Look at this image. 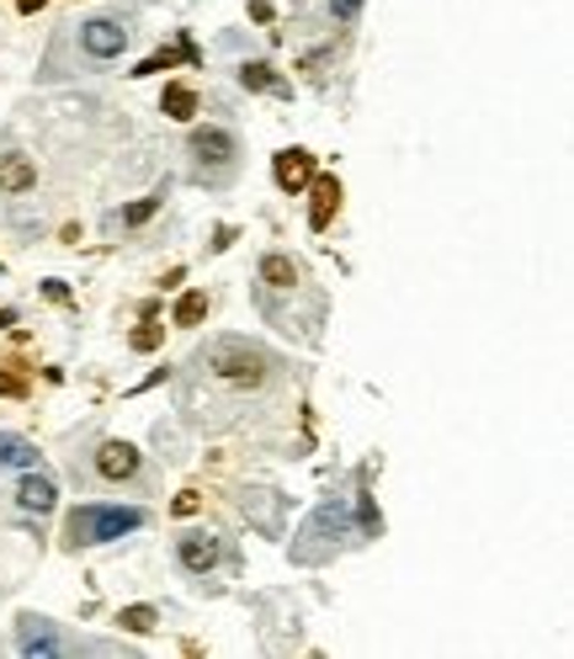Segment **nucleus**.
Masks as SVG:
<instances>
[{
    "instance_id": "6",
    "label": "nucleus",
    "mask_w": 574,
    "mask_h": 659,
    "mask_svg": "<svg viewBox=\"0 0 574 659\" xmlns=\"http://www.w3.org/2000/svg\"><path fill=\"white\" fill-rule=\"evenodd\" d=\"M218 537L213 532H187L181 542H176V559H181V570H192V575H207L213 564H218Z\"/></svg>"
},
{
    "instance_id": "11",
    "label": "nucleus",
    "mask_w": 574,
    "mask_h": 659,
    "mask_svg": "<svg viewBox=\"0 0 574 659\" xmlns=\"http://www.w3.org/2000/svg\"><path fill=\"white\" fill-rule=\"evenodd\" d=\"M246 516H255V527L266 537H277L283 532V500L272 490H255V494H246Z\"/></svg>"
},
{
    "instance_id": "20",
    "label": "nucleus",
    "mask_w": 574,
    "mask_h": 659,
    "mask_svg": "<svg viewBox=\"0 0 574 659\" xmlns=\"http://www.w3.org/2000/svg\"><path fill=\"white\" fill-rule=\"evenodd\" d=\"M176 59H198V53H192V48L181 43L176 53H155V59H144V64H139L133 75H160V70H170V64H176Z\"/></svg>"
},
{
    "instance_id": "12",
    "label": "nucleus",
    "mask_w": 574,
    "mask_h": 659,
    "mask_svg": "<svg viewBox=\"0 0 574 659\" xmlns=\"http://www.w3.org/2000/svg\"><path fill=\"white\" fill-rule=\"evenodd\" d=\"M261 283L266 288H277V292H287V288H298V261L292 255H261Z\"/></svg>"
},
{
    "instance_id": "25",
    "label": "nucleus",
    "mask_w": 574,
    "mask_h": 659,
    "mask_svg": "<svg viewBox=\"0 0 574 659\" xmlns=\"http://www.w3.org/2000/svg\"><path fill=\"white\" fill-rule=\"evenodd\" d=\"M330 11H335V16H340V22H351V16H357V11H362V0H330Z\"/></svg>"
},
{
    "instance_id": "22",
    "label": "nucleus",
    "mask_w": 574,
    "mask_h": 659,
    "mask_svg": "<svg viewBox=\"0 0 574 659\" xmlns=\"http://www.w3.org/2000/svg\"><path fill=\"white\" fill-rule=\"evenodd\" d=\"M0 394H5V399H27V378H16V372L0 368Z\"/></svg>"
},
{
    "instance_id": "13",
    "label": "nucleus",
    "mask_w": 574,
    "mask_h": 659,
    "mask_svg": "<svg viewBox=\"0 0 574 659\" xmlns=\"http://www.w3.org/2000/svg\"><path fill=\"white\" fill-rule=\"evenodd\" d=\"M16 500H22V511H53V500H59V490H53V484H48V479H43V474H27V479H22V484H16Z\"/></svg>"
},
{
    "instance_id": "9",
    "label": "nucleus",
    "mask_w": 574,
    "mask_h": 659,
    "mask_svg": "<svg viewBox=\"0 0 574 659\" xmlns=\"http://www.w3.org/2000/svg\"><path fill=\"white\" fill-rule=\"evenodd\" d=\"M33 187H38V165L27 160V155H0V192L5 197H22Z\"/></svg>"
},
{
    "instance_id": "2",
    "label": "nucleus",
    "mask_w": 574,
    "mask_h": 659,
    "mask_svg": "<svg viewBox=\"0 0 574 659\" xmlns=\"http://www.w3.org/2000/svg\"><path fill=\"white\" fill-rule=\"evenodd\" d=\"M144 527V511L139 505H81L70 516V542H112L123 532H139Z\"/></svg>"
},
{
    "instance_id": "14",
    "label": "nucleus",
    "mask_w": 574,
    "mask_h": 659,
    "mask_svg": "<svg viewBox=\"0 0 574 659\" xmlns=\"http://www.w3.org/2000/svg\"><path fill=\"white\" fill-rule=\"evenodd\" d=\"M38 463V447L16 431H0V468H33Z\"/></svg>"
},
{
    "instance_id": "21",
    "label": "nucleus",
    "mask_w": 574,
    "mask_h": 659,
    "mask_svg": "<svg viewBox=\"0 0 574 659\" xmlns=\"http://www.w3.org/2000/svg\"><path fill=\"white\" fill-rule=\"evenodd\" d=\"M160 340H165V330L155 325V320H144V325L133 330V335H128V346H133V351H155Z\"/></svg>"
},
{
    "instance_id": "3",
    "label": "nucleus",
    "mask_w": 574,
    "mask_h": 659,
    "mask_svg": "<svg viewBox=\"0 0 574 659\" xmlns=\"http://www.w3.org/2000/svg\"><path fill=\"white\" fill-rule=\"evenodd\" d=\"M16 644H22V655H27V659H59V655H70V649H75L70 638H59V633H53V622L33 618V612L16 622Z\"/></svg>"
},
{
    "instance_id": "24",
    "label": "nucleus",
    "mask_w": 574,
    "mask_h": 659,
    "mask_svg": "<svg viewBox=\"0 0 574 659\" xmlns=\"http://www.w3.org/2000/svg\"><path fill=\"white\" fill-rule=\"evenodd\" d=\"M198 505H203V500H198V490L176 494V516H198Z\"/></svg>"
},
{
    "instance_id": "18",
    "label": "nucleus",
    "mask_w": 574,
    "mask_h": 659,
    "mask_svg": "<svg viewBox=\"0 0 574 659\" xmlns=\"http://www.w3.org/2000/svg\"><path fill=\"white\" fill-rule=\"evenodd\" d=\"M203 314H207V292H181V303H176V325L192 330V325H203Z\"/></svg>"
},
{
    "instance_id": "16",
    "label": "nucleus",
    "mask_w": 574,
    "mask_h": 659,
    "mask_svg": "<svg viewBox=\"0 0 574 659\" xmlns=\"http://www.w3.org/2000/svg\"><path fill=\"white\" fill-rule=\"evenodd\" d=\"M240 85H246V91H277V96H287V85L277 81V70H272L266 59H250V64H240Z\"/></svg>"
},
{
    "instance_id": "7",
    "label": "nucleus",
    "mask_w": 574,
    "mask_h": 659,
    "mask_svg": "<svg viewBox=\"0 0 574 659\" xmlns=\"http://www.w3.org/2000/svg\"><path fill=\"white\" fill-rule=\"evenodd\" d=\"M272 176H277L283 192H303L309 176H314V155H309V149H283V155L272 160Z\"/></svg>"
},
{
    "instance_id": "17",
    "label": "nucleus",
    "mask_w": 574,
    "mask_h": 659,
    "mask_svg": "<svg viewBox=\"0 0 574 659\" xmlns=\"http://www.w3.org/2000/svg\"><path fill=\"white\" fill-rule=\"evenodd\" d=\"M340 537L346 532V505H335V500H330V505H320V511H314V522H309V527H303V537Z\"/></svg>"
},
{
    "instance_id": "19",
    "label": "nucleus",
    "mask_w": 574,
    "mask_h": 659,
    "mask_svg": "<svg viewBox=\"0 0 574 659\" xmlns=\"http://www.w3.org/2000/svg\"><path fill=\"white\" fill-rule=\"evenodd\" d=\"M118 622H123L128 633H155L160 612H155V607H123V612H118Z\"/></svg>"
},
{
    "instance_id": "26",
    "label": "nucleus",
    "mask_w": 574,
    "mask_h": 659,
    "mask_svg": "<svg viewBox=\"0 0 574 659\" xmlns=\"http://www.w3.org/2000/svg\"><path fill=\"white\" fill-rule=\"evenodd\" d=\"M43 5H48V0H16V11H22V16H38Z\"/></svg>"
},
{
    "instance_id": "5",
    "label": "nucleus",
    "mask_w": 574,
    "mask_h": 659,
    "mask_svg": "<svg viewBox=\"0 0 574 659\" xmlns=\"http://www.w3.org/2000/svg\"><path fill=\"white\" fill-rule=\"evenodd\" d=\"M96 474L112 479V484H118V479H133V474H139V447H133V442H118V436L101 442V447H96Z\"/></svg>"
},
{
    "instance_id": "4",
    "label": "nucleus",
    "mask_w": 574,
    "mask_h": 659,
    "mask_svg": "<svg viewBox=\"0 0 574 659\" xmlns=\"http://www.w3.org/2000/svg\"><path fill=\"white\" fill-rule=\"evenodd\" d=\"M81 48L91 59H118L128 48V27H118L112 16H96V22H85L81 27Z\"/></svg>"
},
{
    "instance_id": "8",
    "label": "nucleus",
    "mask_w": 574,
    "mask_h": 659,
    "mask_svg": "<svg viewBox=\"0 0 574 659\" xmlns=\"http://www.w3.org/2000/svg\"><path fill=\"white\" fill-rule=\"evenodd\" d=\"M309 229H330L335 207H340V181L335 176H309Z\"/></svg>"
},
{
    "instance_id": "1",
    "label": "nucleus",
    "mask_w": 574,
    "mask_h": 659,
    "mask_svg": "<svg viewBox=\"0 0 574 659\" xmlns=\"http://www.w3.org/2000/svg\"><path fill=\"white\" fill-rule=\"evenodd\" d=\"M203 362L213 368V378H224V383H235V388H261L266 372H272V357H266L261 346H250V340H235V335L213 340L203 351Z\"/></svg>"
},
{
    "instance_id": "10",
    "label": "nucleus",
    "mask_w": 574,
    "mask_h": 659,
    "mask_svg": "<svg viewBox=\"0 0 574 659\" xmlns=\"http://www.w3.org/2000/svg\"><path fill=\"white\" fill-rule=\"evenodd\" d=\"M192 155H198V160L224 165L229 155H235V133H229V128H198V133H192Z\"/></svg>"
},
{
    "instance_id": "15",
    "label": "nucleus",
    "mask_w": 574,
    "mask_h": 659,
    "mask_svg": "<svg viewBox=\"0 0 574 659\" xmlns=\"http://www.w3.org/2000/svg\"><path fill=\"white\" fill-rule=\"evenodd\" d=\"M160 112L165 118H176V123H187V118L198 112V91H192V85H165Z\"/></svg>"
},
{
    "instance_id": "23",
    "label": "nucleus",
    "mask_w": 574,
    "mask_h": 659,
    "mask_svg": "<svg viewBox=\"0 0 574 659\" xmlns=\"http://www.w3.org/2000/svg\"><path fill=\"white\" fill-rule=\"evenodd\" d=\"M155 207H160V197H144V203H133V207H128L123 218H128V224H144V218H150Z\"/></svg>"
}]
</instances>
